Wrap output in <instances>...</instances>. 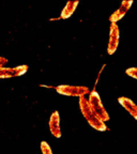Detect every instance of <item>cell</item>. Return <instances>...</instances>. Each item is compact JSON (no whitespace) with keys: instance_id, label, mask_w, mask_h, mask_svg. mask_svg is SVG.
<instances>
[{"instance_id":"cell-1","label":"cell","mask_w":137,"mask_h":154,"mask_svg":"<svg viewBox=\"0 0 137 154\" xmlns=\"http://www.w3.org/2000/svg\"><path fill=\"white\" fill-rule=\"evenodd\" d=\"M78 104H79V109L82 111V115L84 116V118L87 120L88 124L91 126L92 128L100 132H106L108 131L107 125L105 124V122L101 120V119L96 116V113L90 107L88 100L86 99V96H83L78 99Z\"/></svg>"},{"instance_id":"cell-2","label":"cell","mask_w":137,"mask_h":154,"mask_svg":"<svg viewBox=\"0 0 137 154\" xmlns=\"http://www.w3.org/2000/svg\"><path fill=\"white\" fill-rule=\"evenodd\" d=\"M87 100H88V103H89L91 109L96 113V116H98L103 122H106V121L109 120L108 112H107L106 108L104 107L100 94L95 91V88H93V90L88 94V99Z\"/></svg>"},{"instance_id":"cell-3","label":"cell","mask_w":137,"mask_h":154,"mask_svg":"<svg viewBox=\"0 0 137 154\" xmlns=\"http://www.w3.org/2000/svg\"><path fill=\"white\" fill-rule=\"evenodd\" d=\"M56 92L61 95L74 96V97H83L90 93V89L86 86H72V85H60L54 87Z\"/></svg>"},{"instance_id":"cell-4","label":"cell","mask_w":137,"mask_h":154,"mask_svg":"<svg viewBox=\"0 0 137 154\" xmlns=\"http://www.w3.org/2000/svg\"><path fill=\"white\" fill-rule=\"evenodd\" d=\"M120 42V29L117 23H111L109 26V40L107 45L108 55H114L117 51Z\"/></svg>"},{"instance_id":"cell-5","label":"cell","mask_w":137,"mask_h":154,"mask_svg":"<svg viewBox=\"0 0 137 154\" xmlns=\"http://www.w3.org/2000/svg\"><path fill=\"white\" fill-rule=\"evenodd\" d=\"M28 65L23 64L14 67H1L0 69V78H13L24 75L28 71Z\"/></svg>"},{"instance_id":"cell-6","label":"cell","mask_w":137,"mask_h":154,"mask_svg":"<svg viewBox=\"0 0 137 154\" xmlns=\"http://www.w3.org/2000/svg\"><path fill=\"white\" fill-rule=\"evenodd\" d=\"M133 5L132 0H124L120 5V7L116 10L115 12L109 16V22L111 23H117L118 20L122 19L124 15L128 13V11L131 9V5Z\"/></svg>"},{"instance_id":"cell-7","label":"cell","mask_w":137,"mask_h":154,"mask_svg":"<svg viewBox=\"0 0 137 154\" xmlns=\"http://www.w3.org/2000/svg\"><path fill=\"white\" fill-rule=\"evenodd\" d=\"M48 126H49V131H51V135L56 138H60L62 136L61 134V128H60V115L57 110L54 111L51 115L49 118V122H48Z\"/></svg>"},{"instance_id":"cell-8","label":"cell","mask_w":137,"mask_h":154,"mask_svg":"<svg viewBox=\"0 0 137 154\" xmlns=\"http://www.w3.org/2000/svg\"><path fill=\"white\" fill-rule=\"evenodd\" d=\"M118 102L123 108L130 113L133 119L137 120V105L132 100L126 97V96H120L118 99Z\"/></svg>"},{"instance_id":"cell-9","label":"cell","mask_w":137,"mask_h":154,"mask_svg":"<svg viewBox=\"0 0 137 154\" xmlns=\"http://www.w3.org/2000/svg\"><path fill=\"white\" fill-rule=\"evenodd\" d=\"M79 2L78 1H69L67 2L65 7L63 8L62 12L60 14V17L58 19H67V18H70L71 16L73 15V13L76 11L77 7H78Z\"/></svg>"},{"instance_id":"cell-10","label":"cell","mask_w":137,"mask_h":154,"mask_svg":"<svg viewBox=\"0 0 137 154\" xmlns=\"http://www.w3.org/2000/svg\"><path fill=\"white\" fill-rule=\"evenodd\" d=\"M41 151L42 154H53V151H51V148L49 147V144L46 141H42L41 142Z\"/></svg>"},{"instance_id":"cell-11","label":"cell","mask_w":137,"mask_h":154,"mask_svg":"<svg viewBox=\"0 0 137 154\" xmlns=\"http://www.w3.org/2000/svg\"><path fill=\"white\" fill-rule=\"evenodd\" d=\"M125 74L128 75L129 77H132L134 79H137V67H129L125 70Z\"/></svg>"},{"instance_id":"cell-12","label":"cell","mask_w":137,"mask_h":154,"mask_svg":"<svg viewBox=\"0 0 137 154\" xmlns=\"http://www.w3.org/2000/svg\"><path fill=\"white\" fill-rule=\"evenodd\" d=\"M8 63H9V60H8L7 58L0 57V69H1V67H5Z\"/></svg>"}]
</instances>
